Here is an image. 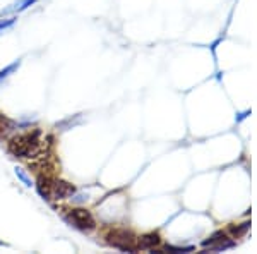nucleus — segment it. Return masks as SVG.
Wrapping results in <instances>:
<instances>
[{
  "label": "nucleus",
  "mask_w": 257,
  "mask_h": 254,
  "mask_svg": "<svg viewBox=\"0 0 257 254\" xmlns=\"http://www.w3.org/2000/svg\"><path fill=\"white\" fill-rule=\"evenodd\" d=\"M9 151L18 158H33L40 151V132L33 131L14 137L9 143Z\"/></svg>",
  "instance_id": "obj_1"
},
{
  "label": "nucleus",
  "mask_w": 257,
  "mask_h": 254,
  "mask_svg": "<svg viewBox=\"0 0 257 254\" xmlns=\"http://www.w3.org/2000/svg\"><path fill=\"white\" fill-rule=\"evenodd\" d=\"M65 222L72 227L79 228L82 232H89L96 227L94 223L93 215L89 213L88 210H82V208H76V210H70L67 215H65Z\"/></svg>",
  "instance_id": "obj_2"
},
{
  "label": "nucleus",
  "mask_w": 257,
  "mask_h": 254,
  "mask_svg": "<svg viewBox=\"0 0 257 254\" xmlns=\"http://www.w3.org/2000/svg\"><path fill=\"white\" fill-rule=\"evenodd\" d=\"M74 194H76V187L72 184L64 181H52V198L65 199V198H72Z\"/></svg>",
  "instance_id": "obj_3"
},
{
  "label": "nucleus",
  "mask_w": 257,
  "mask_h": 254,
  "mask_svg": "<svg viewBox=\"0 0 257 254\" xmlns=\"http://www.w3.org/2000/svg\"><path fill=\"white\" fill-rule=\"evenodd\" d=\"M36 189H38V193H40V196L43 199H47V201L52 199V181L41 177L40 182L36 184Z\"/></svg>",
  "instance_id": "obj_4"
},
{
  "label": "nucleus",
  "mask_w": 257,
  "mask_h": 254,
  "mask_svg": "<svg viewBox=\"0 0 257 254\" xmlns=\"http://www.w3.org/2000/svg\"><path fill=\"white\" fill-rule=\"evenodd\" d=\"M38 0H19V2H16V4H12L11 7H7L6 11V14L7 12H21V11H24V9H28L30 6H33V4H36Z\"/></svg>",
  "instance_id": "obj_5"
},
{
  "label": "nucleus",
  "mask_w": 257,
  "mask_h": 254,
  "mask_svg": "<svg viewBox=\"0 0 257 254\" xmlns=\"http://www.w3.org/2000/svg\"><path fill=\"white\" fill-rule=\"evenodd\" d=\"M14 174H16V176H18V179H19V181L23 182V184L26 186V187H33V186H35V184H33V181H31L30 177H28V174L24 172L23 168H19V166H16V168H14Z\"/></svg>",
  "instance_id": "obj_6"
},
{
  "label": "nucleus",
  "mask_w": 257,
  "mask_h": 254,
  "mask_svg": "<svg viewBox=\"0 0 257 254\" xmlns=\"http://www.w3.org/2000/svg\"><path fill=\"white\" fill-rule=\"evenodd\" d=\"M18 67H19V60H16L14 64H11V65H9V67H6L4 70H0V82H2L4 79H7V77H9L11 74L14 72V70L18 69Z\"/></svg>",
  "instance_id": "obj_7"
},
{
  "label": "nucleus",
  "mask_w": 257,
  "mask_h": 254,
  "mask_svg": "<svg viewBox=\"0 0 257 254\" xmlns=\"http://www.w3.org/2000/svg\"><path fill=\"white\" fill-rule=\"evenodd\" d=\"M158 242H160L158 235H146V237H143V239H141L139 245H141V247H149V245H156Z\"/></svg>",
  "instance_id": "obj_8"
},
{
  "label": "nucleus",
  "mask_w": 257,
  "mask_h": 254,
  "mask_svg": "<svg viewBox=\"0 0 257 254\" xmlns=\"http://www.w3.org/2000/svg\"><path fill=\"white\" fill-rule=\"evenodd\" d=\"M14 18H9V19H2L0 21V31H4L6 28H11L12 24H14Z\"/></svg>",
  "instance_id": "obj_9"
}]
</instances>
